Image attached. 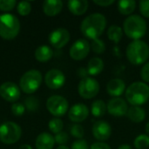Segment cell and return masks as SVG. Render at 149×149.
Masks as SVG:
<instances>
[{"label":"cell","mask_w":149,"mask_h":149,"mask_svg":"<svg viewBox=\"0 0 149 149\" xmlns=\"http://www.w3.org/2000/svg\"><path fill=\"white\" fill-rule=\"evenodd\" d=\"M146 132H147L148 135H149V122H148V124L146 125Z\"/></svg>","instance_id":"obj_45"},{"label":"cell","mask_w":149,"mask_h":149,"mask_svg":"<svg viewBox=\"0 0 149 149\" xmlns=\"http://www.w3.org/2000/svg\"><path fill=\"white\" fill-rule=\"evenodd\" d=\"M78 92L83 99H93L96 97L100 92V84L95 79L92 77L84 78L79 83Z\"/></svg>","instance_id":"obj_8"},{"label":"cell","mask_w":149,"mask_h":149,"mask_svg":"<svg viewBox=\"0 0 149 149\" xmlns=\"http://www.w3.org/2000/svg\"><path fill=\"white\" fill-rule=\"evenodd\" d=\"M54 140H55V142L59 144L60 146H64L69 140V136L65 132H60L57 134H55V137H54Z\"/></svg>","instance_id":"obj_35"},{"label":"cell","mask_w":149,"mask_h":149,"mask_svg":"<svg viewBox=\"0 0 149 149\" xmlns=\"http://www.w3.org/2000/svg\"><path fill=\"white\" fill-rule=\"evenodd\" d=\"M126 90V84L121 79H113L107 85V92L109 95L118 98Z\"/></svg>","instance_id":"obj_17"},{"label":"cell","mask_w":149,"mask_h":149,"mask_svg":"<svg viewBox=\"0 0 149 149\" xmlns=\"http://www.w3.org/2000/svg\"><path fill=\"white\" fill-rule=\"evenodd\" d=\"M70 32L65 28H58L49 35L50 44L56 49H60L67 45L70 40Z\"/></svg>","instance_id":"obj_12"},{"label":"cell","mask_w":149,"mask_h":149,"mask_svg":"<svg viewBox=\"0 0 149 149\" xmlns=\"http://www.w3.org/2000/svg\"><path fill=\"white\" fill-rule=\"evenodd\" d=\"M126 99L134 107H141L149 100V86L142 81L132 83L126 90Z\"/></svg>","instance_id":"obj_3"},{"label":"cell","mask_w":149,"mask_h":149,"mask_svg":"<svg viewBox=\"0 0 149 149\" xmlns=\"http://www.w3.org/2000/svg\"><path fill=\"white\" fill-rule=\"evenodd\" d=\"M104 69V62L99 57L92 58L87 64V72L91 76H95L100 74Z\"/></svg>","instance_id":"obj_21"},{"label":"cell","mask_w":149,"mask_h":149,"mask_svg":"<svg viewBox=\"0 0 149 149\" xmlns=\"http://www.w3.org/2000/svg\"><path fill=\"white\" fill-rule=\"evenodd\" d=\"M135 8L136 2L134 0H120L118 2V10L124 16H131Z\"/></svg>","instance_id":"obj_24"},{"label":"cell","mask_w":149,"mask_h":149,"mask_svg":"<svg viewBox=\"0 0 149 149\" xmlns=\"http://www.w3.org/2000/svg\"><path fill=\"white\" fill-rule=\"evenodd\" d=\"M24 105L25 108H27L30 112H36L38 108L39 103L37 98L31 96L24 100Z\"/></svg>","instance_id":"obj_31"},{"label":"cell","mask_w":149,"mask_h":149,"mask_svg":"<svg viewBox=\"0 0 149 149\" xmlns=\"http://www.w3.org/2000/svg\"><path fill=\"white\" fill-rule=\"evenodd\" d=\"M71 149H90L88 143L85 140H77L72 144Z\"/></svg>","instance_id":"obj_37"},{"label":"cell","mask_w":149,"mask_h":149,"mask_svg":"<svg viewBox=\"0 0 149 149\" xmlns=\"http://www.w3.org/2000/svg\"><path fill=\"white\" fill-rule=\"evenodd\" d=\"M89 115L88 107L83 103H77L73 105L68 112V117L71 121L80 123L84 121Z\"/></svg>","instance_id":"obj_16"},{"label":"cell","mask_w":149,"mask_h":149,"mask_svg":"<svg viewBox=\"0 0 149 149\" xmlns=\"http://www.w3.org/2000/svg\"><path fill=\"white\" fill-rule=\"evenodd\" d=\"M22 134L21 127L15 122L7 121L0 126V141L10 145L18 141Z\"/></svg>","instance_id":"obj_7"},{"label":"cell","mask_w":149,"mask_h":149,"mask_svg":"<svg viewBox=\"0 0 149 149\" xmlns=\"http://www.w3.org/2000/svg\"><path fill=\"white\" fill-rule=\"evenodd\" d=\"M118 149H133L132 148V147L130 146V145H128V144H123V145H120Z\"/></svg>","instance_id":"obj_42"},{"label":"cell","mask_w":149,"mask_h":149,"mask_svg":"<svg viewBox=\"0 0 149 149\" xmlns=\"http://www.w3.org/2000/svg\"><path fill=\"white\" fill-rule=\"evenodd\" d=\"M17 12L20 16H27L30 14L31 10V5L30 3V2H27V1H22V2H19L17 3Z\"/></svg>","instance_id":"obj_30"},{"label":"cell","mask_w":149,"mask_h":149,"mask_svg":"<svg viewBox=\"0 0 149 149\" xmlns=\"http://www.w3.org/2000/svg\"><path fill=\"white\" fill-rule=\"evenodd\" d=\"M63 9V2L60 0H45L43 3V10L46 16L54 17Z\"/></svg>","instance_id":"obj_18"},{"label":"cell","mask_w":149,"mask_h":149,"mask_svg":"<svg viewBox=\"0 0 149 149\" xmlns=\"http://www.w3.org/2000/svg\"><path fill=\"white\" fill-rule=\"evenodd\" d=\"M45 82L50 89H59L65 82V74L58 69H52L46 72L45 76Z\"/></svg>","instance_id":"obj_13"},{"label":"cell","mask_w":149,"mask_h":149,"mask_svg":"<svg viewBox=\"0 0 149 149\" xmlns=\"http://www.w3.org/2000/svg\"><path fill=\"white\" fill-rule=\"evenodd\" d=\"M127 115L131 121L135 123H141L146 118V112L141 107L132 106L130 108H128Z\"/></svg>","instance_id":"obj_22"},{"label":"cell","mask_w":149,"mask_h":149,"mask_svg":"<svg viewBox=\"0 0 149 149\" xmlns=\"http://www.w3.org/2000/svg\"><path fill=\"white\" fill-rule=\"evenodd\" d=\"M141 78L145 83H149V62L146 63L141 70Z\"/></svg>","instance_id":"obj_38"},{"label":"cell","mask_w":149,"mask_h":149,"mask_svg":"<svg viewBox=\"0 0 149 149\" xmlns=\"http://www.w3.org/2000/svg\"><path fill=\"white\" fill-rule=\"evenodd\" d=\"M92 132L93 137L97 141L104 142L110 138L112 134V127L108 122L104 120H98L93 124Z\"/></svg>","instance_id":"obj_14"},{"label":"cell","mask_w":149,"mask_h":149,"mask_svg":"<svg viewBox=\"0 0 149 149\" xmlns=\"http://www.w3.org/2000/svg\"><path fill=\"white\" fill-rule=\"evenodd\" d=\"M127 103L122 98H113L107 103V112L113 116H124L127 113Z\"/></svg>","instance_id":"obj_15"},{"label":"cell","mask_w":149,"mask_h":149,"mask_svg":"<svg viewBox=\"0 0 149 149\" xmlns=\"http://www.w3.org/2000/svg\"><path fill=\"white\" fill-rule=\"evenodd\" d=\"M107 112V105L101 100H97L91 106V113L94 117H102Z\"/></svg>","instance_id":"obj_25"},{"label":"cell","mask_w":149,"mask_h":149,"mask_svg":"<svg viewBox=\"0 0 149 149\" xmlns=\"http://www.w3.org/2000/svg\"><path fill=\"white\" fill-rule=\"evenodd\" d=\"M37 149H52L55 144L54 137L49 133H41L36 139Z\"/></svg>","instance_id":"obj_20"},{"label":"cell","mask_w":149,"mask_h":149,"mask_svg":"<svg viewBox=\"0 0 149 149\" xmlns=\"http://www.w3.org/2000/svg\"><path fill=\"white\" fill-rule=\"evenodd\" d=\"M147 22L139 15L128 16L123 24V29L127 38L134 40H141L147 32Z\"/></svg>","instance_id":"obj_2"},{"label":"cell","mask_w":149,"mask_h":149,"mask_svg":"<svg viewBox=\"0 0 149 149\" xmlns=\"http://www.w3.org/2000/svg\"><path fill=\"white\" fill-rule=\"evenodd\" d=\"M19 149H32V148L28 144H23L22 146H20Z\"/></svg>","instance_id":"obj_43"},{"label":"cell","mask_w":149,"mask_h":149,"mask_svg":"<svg viewBox=\"0 0 149 149\" xmlns=\"http://www.w3.org/2000/svg\"><path fill=\"white\" fill-rule=\"evenodd\" d=\"M11 112L16 116H21L25 112V107L21 103H15L11 106Z\"/></svg>","instance_id":"obj_34"},{"label":"cell","mask_w":149,"mask_h":149,"mask_svg":"<svg viewBox=\"0 0 149 149\" xmlns=\"http://www.w3.org/2000/svg\"><path fill=\"white\" fill-rule=\"evenodd\" d=\"M122 36H123V31L121 29L120 26L119 25H111L108 30H107V37L108 38L114 42L115 44H118L121 38H122Z\"/></svg>","instance_id":"obj_26"},{"label":"cell","mask_w":149,"mask_h":149,"mask_svg":"<svg viewBox=\"0 0 149 149\" xmlns=\"http://www.w3.org/2000/svg\"><path fill=\"white\" fill-rule=\"evenodd\" d=\"M0 96L8 102H16L21 96L20 87L13 82H4L0 86Z\"/></svg>","instance_id":"obj_11"},{"label":"cell","mask_w":149,"mask_h":149,"mask_svg":"<svg viewBox=\"0 0 149 149\" xmlns=\"http://www.w3.org/2000/svg\"><path fill=\"white\" fill-rule=\"evenodd\" d=\"M107 26V18L103 14L93 13L86 17L80 24L82 34L90 38L96 39L104 32Z\"/></svg>","instance_id":"obj_1"},{"label":"cell","mask_w":149,"mask_h":149,"mask_svg":"<svg viewBox=\"0 0 149 149\" xmlns=\"http://www.w3.org/2000/svg\"><path fill=\"white\" fill-rule=\"evenodd\" d=\"M57 149H70V148H67L66 146H65V145H64V146H59V147H58V148H57Z\"/></svg>","instance_id":"obj_44"},{"label":"cell","mask_w":149,"mask_h":149,"mask_svg":"<svg viewBox=\"0 0 149 149\" xmlns=\"http://www.w3.org/2000/svg\"><path fill=\"white\" fill-rule=\"evenodd\" d=\"M68 101L60 95H52L46 101V108L55 117H61L68 111Z\"/></svg>","instance_id":"obj_9"},{"label":"cell","mask_w":149,"mask_h":149,"mask_svg":"<svg viewBox=\"0 0 149 149\" xmlns=\"http://www.w3.org/2000/svg\"><path fill=\"white\" fill-rule=\"evenodd\" d=\"M53 56L52 49L48 45L38 46L35 51V58L38 61L45 63L49 61Z\"/></svg>","instance_id":"obj_23"},{"label":"cell","mask_w":149,"mask_h":149,"mask_svg":"<svg viewBox=\"0 0 149 149\" xmlns=\"http://www.w3.org/2000/svg\"><path fill=\"white\" fill-rule=\"evenodd\" d=\"M20 31L18 18L10 13L0 15V37L6 40L15 38Z\"/></svg>","instance_id":"obj_5"},{"label":"cell","mask_w":149,"mask_h":149,"mask_svg":"<svg viewBox=\"0 0 149 149\" xmlns=\"http://www.w3.org/2000/svg\"><path fill=\"white\" fill-rule=\"evenodd\" d=\"M93 3L102 7H107L114 3V0H93Z\"/></svg>","instance_id":"obj_40"},{"label":"cell","mask_w":149,"mask_h":149,"mask_svg":"<svg viewBox=\"0 0 149 149\" xmlns=\"http://www.w3.org/2000/svg\"><path fill=\"white\" fill-rule=\"evenodd\" d=\"M91 50L90 44L87 40L79 38L76 40L70 48L69 54L70 57L74 60H82L86 58Z\"/></svg>","instance_id":"obj_10"},{"label":"cell","mask_w":149,"mask_h":149,"mask_svg":"<svg viewBox=\"0 0 149 149\" xmlns=\"http://www.w3.org/2000/svg\"><path fill=\"white\" fill-rule=\"evenodd\" d=\"M140 11L145 17H149V1H140Z\"/></svg>","instance_id":"obj_36"},{"label":"cell","mask_w":149,"mask_h":149,"mask_svg":"<svg viewBox=\"0 0 149 149\" xmlns=\"http://www.w3.org/2000/svg\"><path fill=\"white\" fill-rule=\"evenodd\" d=\"M70 132H71V134L74 138H77L79 140H81L85 135V130H84L83 127L79 124L72 125L71 129H70Z\"/></svg>","instance_id":"obj_32"},{"label":"cell","mask_w":149,"mask_h":149,"mask_svg":"<svg viewBox=\"0 0 149 149\" xmlns=\"http://www.w3.org/2000/svg\"><path fill=\"white\" fill-rule=\"evenodd\" d=\"M41 84L42 73L38 70H30L26 72L19 80L20 89L27 94H31L38 91Z\"/></svg>","instance_id":"obj_6"},{"label":"cell","mask_w":149,"mask_h":149,"mask_svg":"<svg viewBox=\"0 0 149 149\" xmlns=\"http://www.w3.org/2000/svg\"><path fill=\"white\" fill-rule=\"evenodd\" d=\"M90 149H112L111 147L105 143V142H100V141H98V142H95L93 144L91 145Z\"/></svg>","instance_id":"obj_39"},{"label":"cell","mask_w":149,"mask_h":149,"mask_svg":"<svg viewBox=\"0 0 149 149\" xmlns=\"http://www.w3.org/2000/svg\"><path fill=\"white\" fill-rule=\"evenodd\" d=\"M126 55L132 65H142L148 59L149 45L142 40H134L127 45Z\"/></svg>","instance_id":"obj_4"},{"label":"cell","mask_w":149,"mask_h":149,"mask_svg":"<svg viewBox=\"0 0 149 149\" xmlns=\"http://www.w3.org/2000/svg\"><path fill=\"white\" fill-rule=\"evenodd\" d=\"M70 12L75 16L85 14L88 9V1L86 0H70L67 3Z\"/></svg>","instance_id":"obj_19"},{"label":"cell","mask_w":149,"mask_h":149,"mask_svg":"<svg viewBox=\"0 0 149 149\" xmlns=\"http://www.w3.org/2000/svg\"><path fill=\"white\" fill-rule=\"evenodd\" d=\"M134 146L136 149L148 148L149 147V135L148 134L138 135L134 141Z\"/></svg>","instance_id":"obj_27"},{"label":"cell","mask_w":149,"mask_h":149,"mask_svg":"<svg viewBox=\"0 0 149 149\" xmlns=\"http://www.w3.org/2000/svg\"><path fill=\"white\" fill-rule=\"evenodd\" d=\"M17 2L15 0H0V10L10 11L16 6Z\"/></svg>","instance_id":"obj_33"},{"label":"cell","mask_w":149,"mask_h":149,"mask_svg":"<svg viewBox=\"0 0 149 149\" xmlns=\"http://www.w3.org/2000/svg\"><path fill=\"white\" fill-rule=\"evenodd\" d=\"M48 127L52 133L57 134L62 132V129L64 127V123H63L62 120H60L58 118H54L49 121Z\"/></svg>","instance_id":"obj_28"},{"label":"cell","mask_w":149,"mask_h":149,"mask_svg":"<svg viewBox=\"0 0 149 149\" xmlns=\"http://www.w3.org/2000/svg\"><path fill=\"white\" fill-rule=\"evenodd\" d=\"M78 73H79V77H80V78H82V79L86 78V77H87V74H88L86 68H84V67L79 68V69H78Z\"/></svg>","instance_id":"obj_41"},{"label":"cell","mask_w":149,"mask_h":149,"mask_svg":"<svg viewBox=\"0 0 149 149\" xmlns=\"http://www.w3.org/2000/svg\"><path fill=\"white\" fill-rule=\"evenodd\" d=\"M90 46H91V49L93 50V52L97 53V54H101L106 50V44H105V42L103 40L100 39V38L93 39L92 41Z\"/></svg>","instance_id":"obj_29"}]
</instances>
